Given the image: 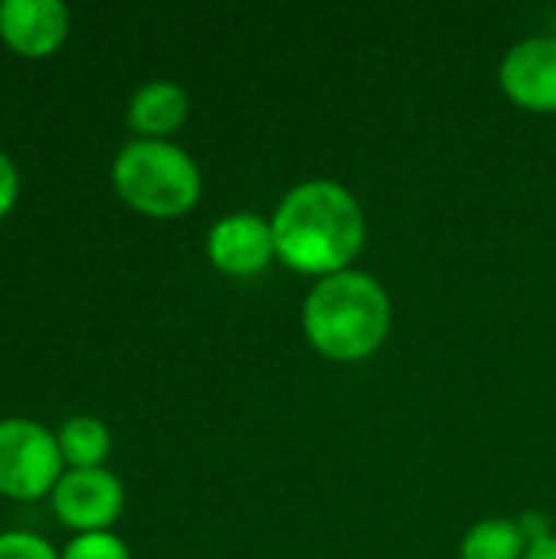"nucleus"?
Segmentation results:
<instances>
[{"mask_svg": "<svg viewBox=\"0 0 556 559\" xmlns=\"http://www.w3.org/2000/svg\"><path fill=\"white\" fill-rule=\"evenodd\" d=\"M59 439L29 419L0 423V491L10 498H39L59 485L62 472Z\"/></svg>", "mask_w": 556, "mask_h": 559, "instance_id": "4", "label": "nucleus"}, {"mask_svg": "<svg viewBox=\"0 0 556 559\" xmlns=\"http://www.w3.org/2000/svg\"><path fill=\"white\" fill-rule=\"evenodd\" d=\"M108 449H111V436L92 416H75L59 429V452L75 468H98Z\"/></svg>", "mask_w": 556, "mask_h": 559, "instance_id": "11", "label": "nucleus"}, {"mask_svg": "<svg viewBox=\"0 0 556 559\" xmlns=\"http://www.w3.org/2000/svg\"><path fill=\"white\" fill-rule=\"evenodd\" d=\"M390 295L387 288L357 269L318 278L301 308L308 344L331 360H364L390 334Z\"/></svg>", "mask_w": 556, "mask_h": 559, "instance_id": "2", "label": "nucleus"}, {"mask_svg": "<svg viewBox=\"0 0 556 559\" xmlns=\"http://www.w3.org/2000/svg\"><path fill=\"white\" fill-rule=\"evenodd\" d=\"M0 559H56V554L36 534H0Z\"/></svg>", "mask_w": 556, "mask_h": 559, "instance_id": "13", "label": "nucleus"}, {"mask_svg": "<svg viewBox=\"0 0 556 559\" xmlns=\"http://www.w3.org/2000/svg\"><path fill=\"white\" fill-rule=\"evenodd\" d=\"M115 190L147 216H180L200 200V167L193 157L164 141L141 138L121 147L111 167Z\"/></svg>", "mask_w": 556, "mask_h": 559, "instance_id": "3", "label": "nucleus"}, {"mask_svg": "<svg viewBox=\"0 0 556 559\" xmlns=\"http://www.w3.org/2000/svg\"><path fill=\"white\" fill-rule=\"evenodd\" d=\"M190 111V98L177 82H147L134 92L128 105V121L134 131L147 138H164L184 124Z\"/></svg>", "mask_w": 556, "mask_h": 559, "instance_id": "9", "label": "nucleus"}, {"mask_svg": "<svg viewBox=\"0 0 556 559\" xmlns=\"http://www.w3.org/2000/svg\"><path fill=\"white\" fill-rule=\"evenodd\" d=\"M125 508L121 481L102 468H75L59 478L52 491V511L62 524L95 534L115 524Z\"/></svg>", "mask_w": 556, "mask_h": 559, "instance_id": "5", "label": "nucleus"}, {"mask_svg": "<svg viewBox=\"0 0 556 559\" xmlns=\"http://www.w3.org/2000/svg\"><path fill=\"white\" fill-rule=\"evenodd\" d=\"M524 559H556V537H541L528 547V557Z\"/></svg>", "mask_w": 556, "mask_h": 559, "instance_id": "15", "label": "nucleus"}, {"mask_svg": "<svg viewBox=\"0 0 556 559\" xmlns=\"http://www.w3.org/2000/svg\"><path fill=\"white\" fill-rule=\"evenodd\" d=\"M528 534L521 527V521H508V518H488L478 521L465 540H462V559H524L528 557Z\"/></svg>", "mask_w": 556, "mask_h": 559, "instance_id": "10", "label": "nucleus"}, {"mask_svg": "<svg viewBox=\"0 0 556 559\" xmlns=\"http://www.w3.org/2000/svg\"><path fill=\"white\" fill-rule=\"evenodd\" d=\"M505 95L531 111H556V36L514 43L498 69Z\"/></svg>", "mask_w": 556, "mask_h": 559, "instance_id": "6", "label": "nucleus"}, {"mask_svg": "<svg viewBox=\"0 0 556 559\" xmlns=\"http://www.w3.org/2000/svg\"><path fill=\"white\" fill-rule=\"evenodd\" d=\"M62 559H131L128 547L108 534V531H95V534H82L69 544V550L62 554Z\"/></svg>", "mask_w": 556, "mask_h": 559, "instance_id": "12", "label": "nucleus"}, {"mask_svg": "<svg viewBox=\"0 0 556 559\" xmlns=\"http://www.w3.org/2000/svg\"><path fill=\"white\" fill-rule=\"evenodd\" d=\"M13 200H16V167L0 151V216L13 206Z\"/></svg>", "mask_w": 556, "mask_h": 559, "instance_id": "14", "label": "nucleus"}, {"mask_svg": "<svg viewBox=\"0 0 556 559\" xmlns=\"http://www.w3.org/2000/svg\"><path fill=\"white\" fill-rule=\"evenodd\" d=\"M210 262L226 275H256L275 255V233L272 219L259 213H229L223 216L206 239Z\"/></svg>", "mask_w": 556, "mask_h": 559, "instance_id": "7", "label": "nucleus"}, {"mask_svg": "<svg viewBox=\"0 0 556 559\" xmlns=\"http://www.w3.org/2000/svg\"><path fill=\"white\" fill-rule=\"evenodd\" d=\"M69 33V13L59 0H3L0 36L23 56H49Z\"/></svg>", "mask_w": 556, "mask_h": 559, "instance_id": "8", "label": "nucleus"}, {"mask_svg": "<svg viewBox=\"0 0 556 559\" xmlns=\"http://www.w3.org/2000/svg\"><path fill=\"white\" fill-rule=\"evenodd\" d=\"M275 255L305 275L328 278L344 272L364 249L367 216L357 197L334 180H305L292 187L272 216Z\"/></svg>", "mask_w": 556, "mask_h": 559, "instance_id": "1", "label": "nucleus"}]
</instances>
